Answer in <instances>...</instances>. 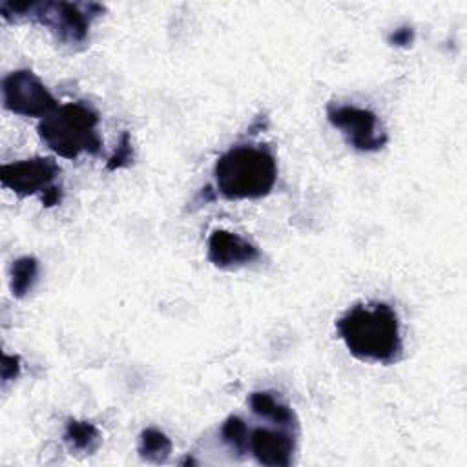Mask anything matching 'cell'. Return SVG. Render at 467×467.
<instances>
[{"instance_id":"9a60e30c","label":"cell","mask_w":467,"mask_h":467,"mask_svg":"<svg viewBox=\"0 0 467 467\" xmlns=\"http://www.w3.org/2000/svg\"><path fill=\"white\" fill-rule=\"evenodd\" d=\"M131 159H133L131 139H130V133L124 131L122 137H120V140H119V146L115 148L113 155L108 159L106 168L111 170V171H113V170H119V168H124V166H128V164L131 162Z\"/></svg>"},{"instance_id":"277c9868","label":"cell","mask_w":467,"mask_h":467,"mask_svg":"<svg viewBox=\"0 0 467 467\" xmlns=\"http://www.w3.org/2000/svg\"><path fill=\"white\" fill-rule=\"evenodd\" d=\"M0 13L7 22L31 20L46 26L58 42L75 46L88 38L91 22L104 13L99 4L71 2H2Z\"/></svg>"},{"instance_id":"4fadbf2b","label":"cell","mask_w":467,"mask_h":467,"mask_svg":"<svg viewBox=\"0 0 467 467\" xmlns=\"http://www.w3.org/2000/svg\"><path fill=\"white\" fill-rule=\"evenodd\" d=\"M137 451L142 460L150 463H162L171 452V441L162 431L148 427L139 436Z\"/></svg>"},{"instance_id":"2e32d148","label":"cell","mask_w":467,"mask_h":467,"mask_svg":"<svg viewBox=\"0 0 467 467\" xmlns=\"http://www.w3.org/2000/svg\"><path fill=\"white\" fill-rule=\"evenodd\" d=\"M20 372V359L18 356H9V354H4L2 356V379L4 381H9V379H15Z\"/></svg>"},{"instance_id":"ba28073f","label":"cell","mask_w":467,"mask_h":467,"mask_svg":"<svg viewBox=\"0 0 467 467\" xmlns=\"http://www.w3.org/2000/svg\"><path fill=\"white\" fill-rule=\"evenodd\" d=\"M297 431L279 427H255L248 434V452L257 463L268 467H286L294 460Z\"/></svg>"},{"instance_id":"e0dca14e","label":"cell","mask_w":467,"mask_h":467,"mask_svg":"<svg viewBox=\"0 0 467 467\" xmlns=\"http://www.w3.org/2000/svg\"><path fill=\"white\" fill-rule=\"evenodd\" d=\"M412 40H414V29L412 27H400V29H394L389 35V42L392 46H410Z\"/></svg>"},{"instance_id":"5b68a950","label":"cell","mask_w":467,"mask_h":467,"mask_svg":"<svg viewBox=\"0 0 467 467\" xmlns=\"http://www.w3.org/2000/svg\"><path fill=\"white\" fill-rule=\"evenodd\" d=\"M4 108L20 117L44 119L58 104L51 91L31 69H16L2 80Z\"/></svg>"},{"instance_id":"8992f818","label":"cell","mask_w":467,"mask_h":467,"mask_svg":"<svg viewBox=\"0 0 467 467\" xmlns=\"http://www.w3.org/2000/svg\"><path fill=\"white\" fill-rule=\"evenodd\" d=\"M327 119L358 151H378L389 140L378 115L367 108L332 102L327 106Z\"/></svg>"},{"instance_id":"6da1fadb","label":"cell","mask_w":467,"mask_h":467,"mask_svg":"<svg viewBox=\"0 0 467 467\" xmlns=\"http://www.w3.org/2000/svg\"><path fill=\"white\" fill-rule=\"evenodd\" d=\"M336 330L348 354L359 361L392 365L401 358L400 317L389 303L354 305L336 321Z\"/></svg>"},{"instance_id":"52a82bcc","label":"cell","mask_w":467,"mask_h":467,"mask_svg":"<svg viewBox=\"0 0 467 467\" xmlns=\"http://www.w3.org/2000/svg\"><path fill=\"white\" fill-rule=\"evenodd\" d=\"M60 166L51 157H31L16 162L4 164L0 168V182L4 188L15 192L20 197L40 195V199L57 188Z\"/></svg>"},{"instance_id":"30bf717a","label":"cell","mask_w":467,"mask_h":467,"mask_svg":"<svg viewBox=\"0 0 467 467\" xmlns=\"http://www.w3.org/2000/svg\"><path fill=\"white\" fill-rule=\"evenodd\" d=\"M248 405L255 416H259L266 421H272L274 425L297 431V418H296L292 407L288 403H285L274 392H270V390L252 392L248 398Z\"/></svg>"},{"instance_id":"3957f363","label":"cell","mask_w":467,"mask_h":467,"mask_svg":"<svg viewBox=\"0 0 467 467\" xmlns=\"http://www.w3.org/2000/svg\"><path fill=\"white\" fill-rule=\"evenodd\" d=\"M100 117L86 102H66L40 119L38 135L58 157L77 159L82 153L99 155L102 137L99 135Z\"/></svg>"},{"instance_id":"5bb4252c","label":"cell","mask_w":467,"mask_h":467,"mask_svg":"<svg viewBox=\"0 0 467 467\" xmlns=\"http://www.w3.org/2000/svg\"><path fill=\"white\" fill-rule=\"evenodd\" d=\"M248 434L250 429L241 416H228L223 421L221 438L234 452H248Z\"/></svg>"},{"instance_id":"7c38bea8","label":"cell","mask_w":467,"mask_h":467,"mask_svg":"<svg viewBox=\"0 0 467 467\" xmlns=\"http://www.w3.org/2000/svg\"><path fill=\"white\" fill-rule=\"evenodd\" d=\"M40 265L33 255H24L11 265V292L15 297H26L38 281Z\"/></svg>"},{"instance_id":"8fae6325","label":"cell","mask_w":467,"mask_h":467,"mask_svg":"<svg viewBox=\"0 0 467 467\" xmlns=\"http://www.w3.org/2000/svg\"><path fill=\"white\" fill-rule=\"evenodd\" d=\"M64 441L69 451L91 454L99 449L102 441V434L97 425L80 420H69L64 429Z\"/></svg>"},{"instance_id":"7a4b0ae2","label":"cell","mask_w":467,"mask_h":467,"mask_svg":"<svg viewBox=\"0 0 467 467\" xmlns=\"http://www.w3.org/2000/svg\"><path fill=\"white\" fill-rule=\"evenodd\" d=\"M277 181L275 155L263 144H235L213 164V184L226 201L266 197Z\"/></svg>"},{"instance_id":"9c48e42d","label":"cell","mask_w":467,"mask_h":467,"mask_svg":"<svg viewBox=\"0 0 467 467\" xmlns=\"http://www.w3.org/2000/svg\"><path fill=\"white\" fill-rule=\"evenodd\" d=\"M259 257V248L234 232L213 230L208 237V259L221 270L241 268L257 261Z\"/></svg>"}]
</instances>
